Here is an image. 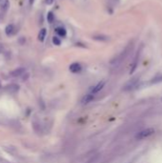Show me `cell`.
Listing matches in <instances>:
<instances>
[{
    "label": "cell",
    "instance_id": "1",
    "mask_svg": "<svg viewBox=\"0 0 162 163\" xmlns=\"http://www.w3.org/2000/svg\"><path fill=\"white\" fill-rule=\"evenodd\" d=\"M154 133H155L154 128H148L146 130H143V131L139 132L136 137V139H144V138H147L150 136H152Z\"/></svg>",
    "mask_w": 162,
    "mask_h": 163
},
{
    "label": "cell",
    "instance_id": "2",
    "mask_svg": "<svg viewBox=\"0 0 162 163\" xmlns=\"http://www.w3.org/2000/svg\"><path fill=\"white\" fill-rule=\"evenodd\" d=\"M81 69H82L81 65H80L79 63H76V62L71 64V66H70V71H71L72 73H73V74L79 73V72L81 71Z\"/></svg>",
    "mask_w": 162,
    "mask_h": 163
},
{
    "label": "cell",
    "instance_id": "3",
    "mask_svg": "<svg viewBox=\"0 0 162 163\" xmlns=\"http://www.w3.org/2000/svg\"><path fill=\"white\" fill-rule=\"evenodd\" d=\"M104 85H105V82H104V81H101V82L97 83V85L94 86V87H93V88H92V90H91V93L95 94L97 93H98L100 90H102V88L104 87Z\"/></svg>",
    "mask_w": 162,
    "mask_h": 163
},
{
    "label": "cell",
    "instance_id": "4",
    "mask_svg": "<svg viewBox=\"0 0 162 163\" xmlns=\"http://www.w3.org/2000/svg\"><path fill=\"white\" fill-rule=\"evenodd\" d=\"M94 93H88V94H86L85 97L82 98V103L83 104H87V103H89V102H91V101H93V99L94 98Z\"/></svg>",
    "mask_w": 162,
    "mask_h": 163
},
{
    "label": "cell",
    "instance_id": "5",
    "mask_svg": "<svg viewBox=\"0 0 162 163\" xmlns=\"http://www.w3.org/2000/svg\"><path fill=\"white\" fill-rule=\"evenodd\" d=\"M55 32H56V34H58L60 37H65V36L67 35V31H66V29L63 28V27L56 28V29H55Z\"/></svg>",
    "mask_w": 162,
    "mask_h": 163
},
{
    "label": "cell",
    "instance_id": "6",
    "mask_svg": "<svg viewBox=\"0 0 162 163\" xmlns=\"http://www.w3.org/2000/svg\"><path fill=\"white\" fill-rule=\"evenodd\" d=\"M46 35H47V30H46L45 28L41 29L40 32H39V34H38V40L41 41V42H43V41L45 40Z\"/></svg>",
    "mask_w": 162,
    "mask_h": 163
},
{
    "label": "cell",
    "instance_id": "7",
    "mask_svg": "<svg viewBox=\"0 0 162 163\" xmlns=\"http://www.w3.org/2000/svg\"><path fill=\"white\" fill-rule=\"evenodd\" d=\"M5 33H6V34L9 35V36L12 35V34H14V26L12 25V24L8 25V26L6 27V29H5Z\"/></svg>",
    "mask_w": 162,
    "mask_h": 163
},
{
    "label": "cell",
    "instance_id": "8",
    "mask_svg": "<svg viewBox=\"0 0 162 163\" xmlns=\"http://www.w3.org/2000/svg\"><path fill=\"white\" fill-rule=\"evenodd\" d=\"M9 6H10L9 0H0V9L2 11H7Z\"/></svg>",
    "mask_w": 162,
    "mask_h": 163
},
{
    "label": "cell",
    "instance_id": "9",
    "mask_svg": "<svg viewBox=\"0 0 162 163\" xmlns=\"http://www.w3.org/2000/svg\"><path fill=\"white\" fill-rule=\"evenodd\" d=\"M47 19H48V22L49 23H53V20H54V15L52 12H50L49 14H48V16H47Z\"/></svg>",
    "mask_w": 162,
    "mask_h": 163
},
{
    "label": "cell",
    "instance_id": "10",
    "mask_svg": "<svg viewBox=\"0 0 162 163\" xmlns=\"http://www.w3.org/2000/svg\"><path fill=\"white\" fill-rule=\"evenodd\" d=\"M53 43L54 45H56V46H59V45L61 44V40H60L57 36H53Z\"/></svg>",
    "mask_w": 162,
    "mask_h": 163
},
{
    "label": "cell",
    "instance_id": "11",
    "mask_svg": "<svg viewBox=\"0 0 162 163\" xmlns=\"http://www.w3.org/2000/svg\"><path fill=\"white\" fill-rule=\"evenodd\" d=\"M160 81H162V75L160 76V78H155L154 80H152V82H160Z\"/></svg>",
    "mask_w": 162,
    "mask_h": 163
},
{
    "label": "cell",
    "instance_id": "12",
    "mask_svg": "<svg viewBox=\"0 0 162 163\" xmlns=\"http://www.w3.org/2000/svg\"><path fill=\"white\" fill-rule=\"evenodd\" d=\"M53 3V0H46V4L47 5H52Z\"/></svg>",
    "mask_w": 162,
    "mask_h": 163
},
{
    "label": "cell",
    "instance_id": "13",
    "mask_svg": "<svg viewBox=\"0 0 162 163\" xmlns=\"http://www.w3.org/2000/svg\"><path fill=\"white\" fill-rule=\"evenodd\" d=\"M2 50H3V46H2L1 44H0V53L2 52Z\"/></svg>",
    "mask_w": 162,
    "mask_h": 163
}]
</instances>
